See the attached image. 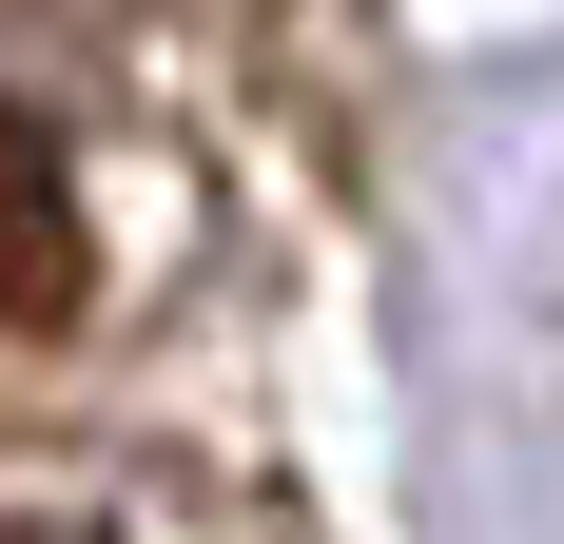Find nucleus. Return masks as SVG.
<instances>
[{"label":"nucleus","mask_w":564,"mask_h":544,"mask_svg":"<svg viewBox=\"0 0 564 544\" xmlns=\"http://www.w3.org/2000/svg\"><path fill=\"white\" fill-rule=\"evenodd\" d=\"M0 544H98V525H20V505H0Z\"/></svg>","instance_id":"1"}]
</instances>
